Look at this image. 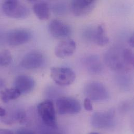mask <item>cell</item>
<instances>
[{"mask_svg": "<svg viewBox=\"0 0 134 134\" xmlns=\"http://www.w3.org/2000/svg\"><path fill=\"white\" fill-rule=\"evenodd\" d=\"M85 94L91 101H103L109 98V92L105 87L98 82L88 83L84 89Z\"/></svg>", "mask_w": 134, "mask_h": 134, "instance_id": "277c9868", "label": "cell"}, {"mask_svg": "<svg viewBox=\"0 0 134 134\" xmlns=\"http://www.w3.org/2000/svg\"><path fill=\"white\" fill-rule=\"evenodd\" d=\"M20 94V92L15 88L5 89L1 92L0 97L3 102L7 103L17 99Z\"/></svg>", "mask_w": 134, "mask_h": 134, "instance_id": "e0dca14e", "label": "cell"}, {"mask_svg": "<svg viewBox=\"0 0 134 134\" xmlns=\"http://www.w3.org/2000/svg\"><path fill=\"white\" fill-rule=\"evenodd\" d=\"M44 63V57L42 53L32 51L27 53L22 59L21 66L26 69H34L41 67Z\"/></svg>", "mask_w": 134, "mask_h": 134, "instance_id": "ba28073f", "label": "cell"}, {"mask_svg": "<svg viewBox=\"0 0 134 134\" xmlns=\"http://www.w3.org/2000/svg\"><path fill=\"white\" fill-rule=\"evenodd\" d=\"M83 63L89 72L92 74H99L102 70V64L97 55H91L87 57L84 59Z\"/></svg>", "mask_w": 134, "mask_h": 134, "instance_id": "9a60e30c", "label": "cell"}, {"mask_svg": "<svg viewBox=\"0 0 134 134\" xmlns=\"http://www.w3.org/2000/svg\"><path fill=\"white\" fill-rule=\"evenodd\" d=\"M85 34L88 39L92 40L100 46H105L109 42V39L102 25H99L94 30L87 31Z\"/></svg>", "mask_w": 134, "mask_h": 134, "instance_id": "5bb4252c", "label": "cell"}, {"mask_svg": "<svg viewBox=\"0 0 134 134\" xmlns=\"http://www.w3.org/2000/svg\"><path fill=\"white\" fill-rule=\"evenodd\" d=\"M12 57L10 52L8 50L0 51V66H7L12 62Z\"/></svg>", "mask_w": 134, "mask_h": 134, "instance_id": "ac0fdd59", "label": "cell"}, {"mask_svg": "<svg viewBox=\"0 0 134 134\" xmlns=\"http://www.w3.org/2000/svg\"><path fill=\"white\" fill-rule=\"evenodd\" d=\"M6 110L0 107V116L4 117L6 115Z\"/></svg>", "mask_w": 134, "mask_h": 134, "instance_id": "cb8c5ba5", "label": "cell"}, {"mask_svg": "<svg viewBox=\"0 0 134 134\" xmlns=\"http://www.w3.org/2000/svg\"><path fill=\"white\" fill-rule=\"evenodd\" d=\"M89 134H101L100 133H96V132H92V133H90Z\"/></svg>", "mask_w": 134, "mask_h": 134, "instance_id": "4316f807", "label": "cell"}, {"mask_svg": "<svg viewBox=\"0 0 134 134\" xmlns=\"http://www.w3.org/2000/svg\"><path fill=\"white\" fill-rule=\"evenodd\" d=\"M76 42L71 39H66L59 42L55 48V55L60 59H64L71 55L76 50Z\"/></svg>", "mask_w": 134, "mask_h": 134, "instance_id": "8fae6325", "label": "cell"}, {"mask_svg": "<svg viewBox=\"0 0 134 134\" xmlns=\"http://www.w3.org/2000/svg\"><path fill=\"white\" fill-rule=\"evenodd\" d=\"M123 55L126 67H133L134 65V54L133 51L130 49H123Z\"/></svg>", "mask_w": 134, "mask_h": 134, "instance_id": "d6986e66", "label": "cell"}, {"mask_svg": "<svg viewBox=\"0 0 134 134\" xmlns=\"http://www.w3.org/2000/svg\"><path fill=\"white\" fill-rule=\"evenodd\" d=\"M83 105H84V108L86 111H91L93 109V106L92 105L91 101L88 98H86L85 99L84 102H83Z\"/></svg>", "mask_w": 134, "mask_h": 134, "instance_id": "44dd1931", "label": "cell"}, {"mask_svg": "<svg viewBox=\"0 0 134 134\" xmlns=\"http://www.w3.org/2000/svg\"><path fill=\"white\" fill-rule=\"evenodd\" d=\"M31 38V33L25 29L10 31L6 37L8 43L11 46H18L28 42Z\"/></svg>", "mask_w": 134, "mask_h": 134, "instance_id": "9c48e42d", "label": "cell"}, {"mask_svg": "<svg viewBox=\"0 0 134 134\" xmlns=\"http://www.w3.org/2000/svg\"><path fill=\"white\" fill-rule=\"evenodd\" d=\"M129 43L132 47H134V36H132L130 38L129 40Z\"/></svg>", "mask_w": 134, "mask_h": 134, "instance_id": "d4e9b609", "label": "cell"}, {"mask_svg": "<svg viewBox=\"0 0 134 134\" xmlns=\"http://www.w3.org/2000/svg\"><path fill=\"white\" fill-rule=\"evenodd\" d=\"M66 7L63 4H58L53 7V10L58 14H62L66 10Z\"/></svg>", "mask_w": 134, "mask_h": 134, "instance_id": "ffe728a7", "label": "cell"}, {"mask_svg": "<svg viewBox=\"0 0 134 134\" xmlns=\"http://www.w3.org/2000/svg\"><path fill=\"white\" fill-rule=\"evenodd\" d=\"M33 10L37 17L40 20H47L50 17V7L46 2L36 3L33 6Z\"/></svg>", "mask_w": 134, "mask_h": 134, "instance_id": "2e32d148", "label": "cell"}, {"mask_svg": "<svg viewBox=\"0 0 134 134\" xmlns=\"http://www.w3.org/2000/svg\"><path fill=\"white\" fill-rule=\"evenodd\" d=\"M123 50L119 48H113L106 52L104 60L108 66L114 70H121L127 68L123 59Z\"/></svg>", "mask_w": 134, "mask_h": 134, "instance_id": "5b68a950", "label": "cell"}, {"mask_svg": "<svg viewBox=\"0 0 134 134\" xmlns=\"http://www.w3.org/2000/svg\"><path fill=\"white\" fill-rule=\"evenodd\" d=\"M2 9L6 15L13 18H24L29 14L28 8L18 1H5L2 5Z\"/></svg>", "mask_w": 134, "mask_h": 134, "instance_id": "7a4b0ae2", "label": "cell"}, {"mask_svg": "<svg viewBox=\"0 0 134 134\" xmlns=\"http://www.w3.org/2000/svg\"><path fill=\"white\" fill-rule=\"evenodd\" d=\"M91 122L92 126L96 129H109L114 124V114L111 111L96 112L92 115Z\"/></svg>", "mask_w": 134, "mask_h": 134, "instance_id": "52a82bcc", "label": "cell"}, {"mask_svg": "<svg viewBox=\"0 0 134 134\" xmlns=\"http://www.w3.org/2000/svg\"><path fill=\"white\" fill-rule=\"evenodd\" d=\"M49 30L53 37L60 39L67 38L71 32L68 25L58 19H53L50 22Z\"/></svg>", "mask_w": 134, "mask_h": 134, "instance_id": "7c38bea8", "label": "cell"}, {"mask_svg": "<svg viewBox=\"0 0 134 134\" xmlns=\"http://www.w3.org/2000/svg\"><path fill=\"white\" fill-rule=\"evenodd\" d=\"M35 85V80L31 77L21 75L17 76L14 82L15 88L18 90L21 94H25L31 92Z\"/></svg>", "mask_w": 134, "mask_h": 134, "instance_id": "4fadbf2b", "label": "cell"}, {"mask_svg": "<svg viewBox=\"0 0 134 134\" xmlns=\"http://www.w3.org/2000/svg\"><path fill=\"white\" fill-rule=\"evenodd\" d=\"M50 75L53 80L61 86L70 85L76 78L74 71L68 67H53L51 69Z\"/></svg>", "mask_w": 134, "mask_h": 134, "instance_id": "3957f363", "label": "cell"}, {"mask_svg": "<svg viewBox=\"0 0 134 134\" xmlns=\"http://www.w3.org/2000/svg\"><path fill=\"white\" fill-rule=\"evenodd\" d=\"M95 1L76 0L71 2V9L72 13L76 16H84L90 13L94 8Z\"/></svg>", "mask_w": 134, "mask_h": 134, "instance_id": "30bf717a", "label": "cell"}, {"mask_svg": "<svg viewBox=\"0 0 134 134\" xmlns=\"http://www.w3.org/2000/svg\"><path fill=\"white\" fill-rule=\"evenodd\" d=\"M42 134H62L56 131H48V132H46L43 133Z\"/></svg>", "mask_w": 134, "mask_h": 134, "instance_id": "484cf974", "label": "cell"}, {"mask_svg": "<svg viewBox=\"0 0 134 134\" xmlns=\"http://www.w3.org/2000/svg\"><path fill=\"white\" fill-rule=\"evenodd\" d=\"M0 134H13V133L9 130L0 129Z\"/></svg>", "mask_w": 134, "mask_h": 134, "instance_id": "603a6c76", "label": "cell"}, {"mask_svg": "<svg viewBox=\"0 0 134 134\" xmlns=\"http://www.w3.org/2000/svg\"><path fill=\"white\" fill-rule=\"evenodd\" d=\"M57 109L60 115L75 114L81 110V105L78 100L69 97H62L56 102Z\"/></svg>", "mask_w": 134, "mask_h": 134, "instance_id": "8992f818", "label": "cell"}, {"mask_svg": "<svg viewBox=\"0 0 134 134\" xmlns=\"http://www.w3.org/2000/svg\"><path fill=\"white\" fill-rule=\"evenodd\" d=\"M39 115L43 122L48 126L52 129L57 127L56 114L53 103L50 100L44 101L37 107Z\"/></svg>", "mask_w": 134, "mask_h": 134, "instance_id": "6da1fadb", "label": "cell"}, {"mask_svg": "<svg viewBox=\"0 0 134 134\" xmlns=\"http://www.w3.org/2000/svg\"><path fill=\"white\" fill-rule=\"evenodd\" d=\"M16 134H35V133L30 130H21L18 131V132Z\"/></svg>", "mask_w": 134, "mask_h": 134, "instance_id": "7402d4cb", "label": "cell"}]
</instances>
